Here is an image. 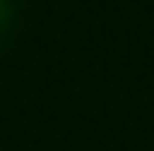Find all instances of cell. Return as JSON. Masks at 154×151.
Listing matches in <instances>:
<instances>
[{
  "mask_svg": "<svg viewBox=\"0 0 154 151\" xmlns=\"http://www.w3.org/2000/svg\"><path fill=\"white\" fill-rule=\"evenodd\" d=\"M11 24H14V0H0V41L7 38Z\"/></svg>",
  "mask_w": 154,
  "mask_h": 151,
  "instance_id": "obj_1",
  "label": "cell"
}]
</instances>
